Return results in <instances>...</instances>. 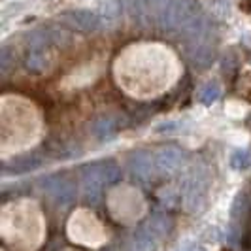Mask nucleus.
<instances>
[{"label":"nucleus","instance_id":"obj_4","mask_svg":"<svg viewBox=\"0 0 251 251\" xmlns=\"http://www.w3.org/2000/svg\"><path fill=\"white\" fill-rule=\"evenodd\" d=\"M68 238L77 246H83L89 250L100 248L108 240V230L102 225V221L87 208H77L70 215L68 225H66Z\"/></svg>","mask_w":251,"mask_h":251},{"label":"nucleus","instance_id":"obj_6","mask_svg":"<svg viewBox=\"0 0 251 251\" xmlns=\"http://www.w3.org/2000/svg\"><path fill=\"white\" fill-rule=\"evenodd\" d=\"M64 251H74V250H64Z\"/></svg>","mask_w":251,"mask_h":251},{"label":"nucleus","instance_id":"obj_3","mask_svg":"<svg viewBox=\"0 0 251 251\" xmlns=\"http://www.w3.org/2000/svg\"><path fill=\"white\" fill-rule=\"evenodd\" d=\"M0 236L15 251H36L46 240V219L34 201L19 199L0 212Z\"/></svg>","mask_w":251,"mask_h":251},{"label":"nucleus","instance_id":"obj_5","mask_svg":"<svg viewBox=\"0 0 251 251\" xmlns=\"http://www.w3.org/2000/svg\"><path fill=\"white\" fill-rule=\"evenodd\" d=\"M115 195L119 197L117 201L115 199H110V202H115V204H123V208H117L113 210L112 215L115 219H119V223H130L134 219H138L142 212H144V201L134 189L130 187H119L115 189Z\"/></svg>","mask_w":251,"mask_h":251},{"label":"nucleus","instance_id":"obj_2","mask_svg":"<svg viewBox=\"0 0 251 251\" xmlns=\"http://www.w3.org/2000/svg\"><path fill=\"white\" fill-rule=\"evenodd\" d=\"M44 121L32 102L19 95L0 100V151L4 157L30 150L42 138Z\"/></svg>","mask_w":251,"mask_h":251},{"label":"nucleus","instance_id":"obj_1","mask_svg":"<svg viewBox=\"0 0 251 251\" xmlns=\"http://www.w3.org/2000/svg\"><path fill=\"white\" fill-rule=\"evenodd\" d=\"M179 74L177 57L161 44L130 46L113 63L115 83L140 100L161 97L176 83Z\"/></svg>","mask_w":251,"mask_h":251}]
</instances>
